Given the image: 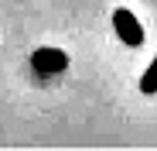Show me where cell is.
<instances>
[{
    "instance_id": "1",
    "label": "cell",
    "mask_w": 157,
    "mask_h": 151,
    "mask_svg": "<svg viewBox=\"0 0 157 151\" xmlns=\"http://www.w3.org/2000/svg\"><path fill=\"white\" fill-rule=\"evenodd\" d=\"M113 31L130 48H140L144 45V28H140V21L133 17V10H126V7H116L113 10Z\"/></svg>"
},
{
    "instance_id": "2",
    "label": "cell",
    "mask_w": 157,
    "mask_h": 151,
    "mask_svg": "<svg viewBox=\"0 0 157 151\" xmlns=\"http://www.w3.org/2000/svg\"><path fill=\"white\" fill-rule=\"evenodd\" d=\"M31 69L38 76H58L68 69V55L62 52V48H38V52L31 55Z\"/></svg>"
},
{
    "instance_id": "3",
    "label": "cell",
    "mask_w": 157,
    "mask_h": 151,
    "mask_svg": "<svg viewBox=\"0 0 157 151\" xmlns=\"http://www.w3.org/2000/svg\"><path fill=\"white\" fill-rule=\"evenodd\" d=\"M140 93H147V96H154V93H157V55H154V62L147 65L144 79H140Z\"/></svg>"
}]
</instances>
